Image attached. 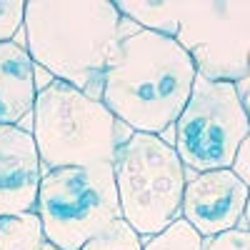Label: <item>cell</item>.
I'll list each match as a JSON object with an SVG mask.
<instances>
[{
	"mask_svg": "<svg viewBox=\"0 0 250 250\" xmlns=\"http://www.w3.org/2000/svg\"><path fill=\"white\" fill-rule=\"evenodd\" d=\"M195 78L193 58L173 38L138 28L120 38L100 100L130 133L165 138L190 100Z\"/></svg>",
	"mask_w": 250,
	"mask_h": 250,
	"instance_id": "6da1fadb",
	"label": "cell"
},
{
	"mask_svg": "<svg viewBox=\"0 0 250 250\" xmlns=\"http://www.w3.org/2000/svg\"><path fill=\"white\" fill-rule=\"evenodd\" d=\"M123 20L113 0H28L23 45L55 80L100 100Z\"/></svg>",
	"mask_w": 250,
	"mask_h": 250,
	"instance_id": "7a4b0ae2",
	"label": "cell"
},
{
	"mask_svg": "<svg viewBox=\"0 0 250 250\" xmlns=\"http://www.w3.org/2000/svg\"><path fill=\"white\" fill-rule=\"evenodd\" d=\"M125 20L173 38L198 75L238 83L250 62V3L228 0H120Z\"/></svg>",
	"mask_w": 250,
	"mask_h": 250,
	"instance_id": "3957f363",
	"label": "cell"
},
{
	"mask_svg": "<svg viewBox=\"0 0 250 250\" xmlns=\"http://www.w3.org/2000/svg\"><path fill=\"white\" fill-rule=\"evenodd\" d=\"M30 133L43 170L113 163L123 145L118 140V120L103 100L62 80L38 93Z\"/></svg>",
	"mask_w": 250,
	"mask_h": 250,
	"instance_id": "277c9868",
	"label": "cell"
},
{
	"mask_svg": "<svg viewBox=\"0 0 250 250\" xmlns=\"http://www.w3.org/2000/svg\"><path fill=\"white\" fill-rule=\"evenodd\" d=\"M120 215L140 238H153L180 218L188 170L173 143L130 133L113 160Z\"/></svg>",
	"mask_w": 250,
	"mask_h": 250,
	"instance_id": "5b68a950",
	"label": "cell"
},
{
	"mask_svg": "<svg viewBox=\"0 0 250 250\" xmlns=\"http://www.w3.org/2000/svg\"><path fill=\"white\" fill-rule=\"evenodd\" d=\"M35 213L45 243L60 250H80L123 218L113 163L43 170Z\"/></svg>",
	"mask_w": 250,
	"mask_h": 250,
	"instance_id": "8992f818",
	"label": "cell"
},
{
	"mask_svg": "<svg viewBox=\"0 0 250 250\" xmlns=\"http://www.w3.org/2000/svg\"><path fill=\"white\" fill-rule=\"evenodd\" d=\"M250 135V118L230 80L195 78L193 93L173 128V148L188 173L230 170L240 143Z\"/></svg>",
	"mask_w": 250,
	"mask_h": 250,
	"instance_id": "52a82bcc",
	"label": "cell"
},
{
	"mask_svg": "<svg viewBox=\"0 0 250 250\" xmlns=\"http://www.w3.org/2000/svg\"><path fill=\"white\" fill-rule=\"evenodd\" d=\"M250 188L233 170L193 173L188 178L180 218L188 220L203 240L235 230L243 223Z\"/></svg>",
	"mask_w": 250,
	"mask_h": 250,
	"instance_id": "ba28073f",
	"label": "cell"
},
{
	"mask_svg": "<svg viewBox=\"0 0 250 250\" xmlns=\"http://www.w3.org/2000/svg\"><path fill=\"white\" fill-rule=\"evenodd\" d=\"M43 163L33 133L0 125V218L35 213Z\"/></svg>",
	"mask_w": 250,
	"mask_h": 250,
	"instance_id": "9c48e42d",
	"label": "cell"
},
{
	"mask_svg": "<svg viewBox=\"0 0 250 250\" xmlns=\"http://www.w3.org/2000/svg\"><path fill=\"white\" fill-rule=\"evenodd\" d=\"M35 62L23 43H0V125H20L35 105Z\"/></svg>",
	"mask_w": 250,
	"mask_h": 250,
	"instance_id": "30bf717a",
	"label": "cell"
},
{
	"mask_svg": "<svg viewBox=\"0 0 250 250\" xmlns=\"http://www.w3.org/2000/svg\"><path fill=\"white\" fill-rule=\"evenodd\" d=\"M45 245L38 213L0 218V250H40Z\"/></svg>",
	"mask_w": 250,
	"mask_h": 250,
	"instance_id": "8fae6325",
	"label": "cell"
},
{
	"mask_svg": "<svg viewBox=\"0 0 250 250\" xmlns=\"http://www.w3.org/2000/svg\"><path fill=\"white\" fill-rule=\"evenodd\" d=\"M143 250H203V238L195 228L178 218L153 238H143Z\"/></svg>",
	"mask_w": 250,
	"mask_h": 250,
	"instance_id": "7c38bea8",
	"label": "cell"
},
{
	"mask_svg": "<svg viewBox=\"0 0 250 250\" xmlns=\"http://www.w3.org/2000/svg\"><path fill=\"white\" fill-rule=\"evenodd\" d=\"M80 250H143V238L120 218L90 238Z\"/></svg>",
	"mask_w": 250,
	"mask_h": 250,
	"instance_id": "4fadbf2b",
	"label": "cell"
},
{
	"mask_svg": "<svg viewBox=\"0 0 250 250\" xmlns=\"http://www.w3.org/2000/svg\"><path fill=\"white\" fill-rule=\"evenodd\" d=\"M25 0H0V43L15 40L23 30Z\"/></svg>",
	"mask_w": 250,
	"mask_h": 250,
	"instance_id": "5bb4252c",
	"label": "cell"
},
{
	"mask_svg": "<svg viewBox=\"0 0 250 250\" xmlns=\"http://www.w3.org/2000/svg\"><path fill=\"white\" fill-rule=\"evenodd\" d=\"M203 250H250V230L235 228V230L208 238L203 240Z\"/></svg>",
	"mask_w": 250,
	"mask_h": 250,
	"instance_id": "9a60e30c",
	"label": "cell"
},
{
	"mask_svg": "<svg viewBox=\"0 0 250 250\" xmlns=\"http://www.w3.org/2000/svg\"><path fill=\"white\" fill-rule=\"evenodd\" d=\"M230 170L250 188V135L240 143V148H238V153H235V160H233V165H230Z\"/></svg>",
	"mask_w": 250,
	"mask_h": 250,
	"instance_id": "2e32d148",
	"label": "cell"
},
{
	"mask_svg": "<svg viewBox=\"0 0 250 250\" xmlns=\"http://www.w3.org/2000/svg\"><path fill=\"white\" fill-rule=\"evenodd\" d=\"M235 88H238V95H240L243 108H245V113H248V118H250V62H248V73H245V78L235 83Z\"/></svg>",
	"mask_w": 250,
	"mask_h": 250,
	"instance_id": "e0dca14e",
	"label": "cell"
},
{
	"mask_svg": "<svg viewBox=\"0 0 250 250\" xmlns=\"http://www.w3.org/2000/svg\"><path fill=\"white\" fill-rule=\"evenodd\" d=\"M55 83V78L45 70V68H40V65H35V90L38 93H43L45 88H50Z\"/></svg>",
	"mask_w": 250,
	"mask_h": 250,
	"instance_id": "ac0fdd59",
	"label": "cell"
},
{
	"mask_svg": "<svg viewBox=\"0 0 250 250\" xmlns=\"http://www.w3.org/2000/svg\"><path fill=\"white\" fill-rule=\"evenodd\" d=\"M240 228L250 230V195H248V205H245V215H243V223H240Z\"/></svg>",
	"mask_w": 250,
	"mask_h": 250,
	"instance_id": "d6986e66",
	"label": "cell"
},
{
	"mask_svg": "<svg viewBox=\"0 0 250 250\" xmlns=\"http://www.w3.org/2000/svg\"><path fill=\"white\" fill-rule=\"evenodd\" d=\"M40 250H60V248H55L53 243H45V245H43V248H40Z\"/></svg>",
	"mask_w": 250,
	"mask_h": 250,
	"instance_id": "ffe728a7",
	"label": "cell"
}]
</instances>
